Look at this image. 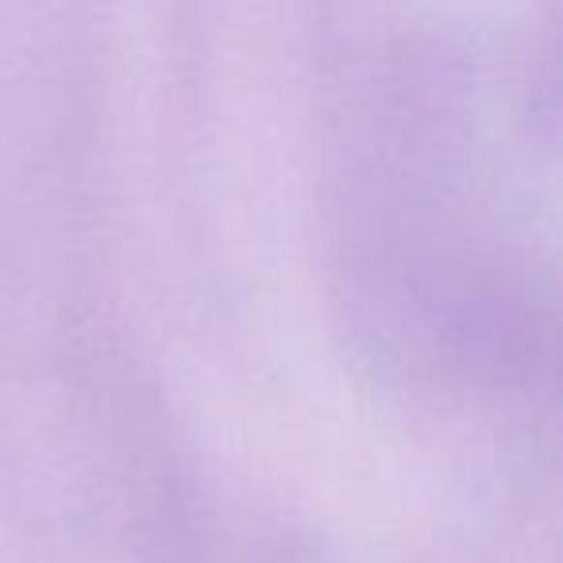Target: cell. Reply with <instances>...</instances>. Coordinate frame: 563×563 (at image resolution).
<instances>
[]
</instances>
